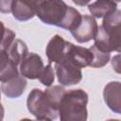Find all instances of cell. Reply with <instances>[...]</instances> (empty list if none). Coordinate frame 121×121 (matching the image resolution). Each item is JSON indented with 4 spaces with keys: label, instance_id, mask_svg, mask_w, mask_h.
Listing matches in <instances>:
<instances>
[{
    "label": "cell",
    "instance_id": "cell-21",
    "mask_svg": "<svg viewBox=\"0 0 121 121\" xmlns=\"http://www.w3.org/2000/svg\"><path fill=\"white\" fill-rule=\"evenodd\" d=\"M3 117H4V108L0 103V121H2Z\"/></svg>",
    "mask_w": 121,
    "mask_h": 121
},
{
    "label": "cell",
    "instance_id": "cell-12",
    "mask_svg": "<svg viewBox=\"0 0 121 121\" xmlns=\"http://www.w3.org/2000/svg\"><path fill=\"white\" fill-rule=\"evenodd\" d=\"M6 53L9 57V61L12 62L14 65L18 66L28 54V50L26 44L23 41L14 40V42L11 43Z\"/></svg>",
    "mask_w": 121,
    "mask_h": 121
},
{
    "label": "cell",
    "instance_id": "cell-1",
    "mask_svg": "<svg viewBox=\"0 0 121 121\" xmlns=\"http://www.w3.org/2000/svg\"><path fill=\"white\" fill-rule=\"evenodd\" d=\"M64 93V88L59 85L50 87L44 92L33 89L27 96V110L37 119L54 120L58 117L59 104Z\"/></svg>",
    "mask_w": 121,
    "mask_h": 121
},
{
    "label": "cell",
    "instance_id": "cell-10",
    "mask_svg": "<svg viewBox=\"0 0 121 121\" xmlns=\"http://www.w3.org/2000/svg\"><path fill=\"white\" fill-rule=\"evenodd\" d=\"M26 86V80L23 76L18 75L17 77L13 78L10 80L2 82L1 90L8 97L16 98L19 97L24 93Z\"/></svg>",
    "mask_w": 121,
    "mask_h": 121
},
{
    "label": "cell",
    "instance_id": "cell-16",
    "mask_svg": "<svg viewBox=\"0 0 121 121\" xmlns=\"http://www.w3.org/2000/svg\"><path fill=\"white\" fill-rule=\"evenodd\" d=\"M19 75L17 66L14 65L12 62H9L7 67L0 73V81L1 82H6L8 80L12 79L13 78L17 77Z\"/></svg>",
    "mask_w": 121,
    "mask_h": 121
},
{
    "label": "cell",
    "instance_id": "cell-23",
    "mask_svg": "<svg viewBox=\"0 0 121 121\" xmlns=\"http://www.w3.org/2000/svg\"><path fill=\"white\" fill-rule=\"evenodd\" d=\"M107 121H119L118 119H109V120H107Z\"/></svg>",
    "mask_w": 121,
    "mask_h": 121
},
{
    "label": "cell",
    "instance_id": "cell-7",
    "mask_svg": "<svg viewBox=\"0 0 121 121\" xmlns=\"http://www.w3.org/2000/svg\"><path fill=\"white\" fill-rule=\"evenodd\" d=\"M44 65L42 58L35 53H28L20 63V72L24 78H39Z\"/></svg>",
    "mask_w": 121,
    "mask_h": 121
},
{
    "label": "cell",
    "instance_id": "cell-19",
    "mask_svg": "<svg viewBox=\"0 0 121 121\" xmlns=\"http://www.w3.org/2000/svg\"><path fill=\"white\" fill-rule=\"evenodd\" d=\"M112 67L115 69V71L117 72V73H120V65H119V55H117V56H115L113 59H112Z\"/></svg>",
    "mask_w": 121,
    "mask_h": 121
},
{
    "label": "cell",
    "instance_id": "cell-22",
    "mask_svg": "<svg viewBox=\"0 0 121 121\" xmlns=\"http://www.w3.org/2000/svg\"><path fill=\"white\" fill-rule=\"evenodd\" d=\"M75 4H78V5H86L88 4V2H78V1H74Z\"/></svg>",
    "mask_w": 121,
    "mask_h": 121
},
{
    "label": "cell",
    "instance_id": "cell-17",
    "mask_svg": "<svg viewBox=\"0 0 121 121\" xmlns=\"http://www.w3.org/2000/svg\"><path fill=\"white\" fill-rule=\"evenodd\" d=\"M9 62V57H8L7 53L3 52V51H0V73L7 67Z\"/></svg>",
    "mask_w": 121,
    "mask_h": 121
},
{
    "label": "cell",
    "instance_id": "cell-13",
    "mask_svg": "<svg viewBox=\"0 0 121 121\" xmlns=\"http://www.w3.org/2000/svg\"><path fill=\"white\" fill-rule=\"evenodd\" d=\"M91 14L96 18H104L117 9V4L113 1H95L88 7Z\"/></svg>",
    "mask_w": 121,
    "mask_h": 121
},
{
    "label": "cell",
    "instance_id": "cell-15",
    "mask_svg": "<svg viewBox=\"0 0 121 121\" xmlns=\"http://www.w3.org/2000/svg\"><path fill=\"white\" fill-rule=\"evenodd\" d=\"M42 84H43L44 86H50L54 79H55V76H54V71H53V67L51 66V64H47L46 66L43 67L41 76L38 78Z\"/></svg>",
    "mask_w": 121,
    "mask_h": 121
},
{
    "label": "cell",
    "instance_id": "cell-20",
    "mask_svg": "<svg viewBox=\"0 0 121 121\" xmlns=\"http://www.w3.org/2000/svg\"><path fill=\"white\" fill-rule=\"evenodd\" d=\"M20 121H52L50 119H37V120H31V119H28V118H25V119H22Z\"/></svg>",
    "mask_w": 121,
    "mask_h": 121
},
{
    "label": "cell",
    "instance_id": "cell-3",
    "mask_svg": "<svg viewBox=\"0 0 121 121\" xmlns=\"http://www.w3.org/2000/svg\"><path fill=\"white\" fill-rule=\"evenodd\" d=\"M88 95L82 89L65 91L60 104V121H87Z\"/></svg>",
    "mask_w": 121,
    "mask_h": 121
},
{
    "label": "cell",
    "instance_id": "cell-5",
    "mask_svg": "<svg viewBox=\"0 0 121 121\" xmlns=\"http://www.w3.org/2000/svg\"><path fill=\"white\" fill-rule=\"evenodd\" d=\"M55 71L59 82L64 86L77 84L82 78L81 69L67 59L55 63Z\"/></svg>",
    "mask_w": 121,
    "mask_h": 121
},
{
    "label": "cell",
    "instance_id": "cell-6",
    "mask_svg": "<svg viewBox=\"0 0 121 121\" xmlns=\"http://www.w3.org/2000/svg\"><path fill=\"white\" fill-rule=\"evenodd\" d=\"M97 27L98 26L96 24L95 19L93 16L84 14L81 18L79 25L70 32L77 42L82 43H87L92 39H94Z\"/></svg>",
    "mask_w": 121,
    "mask_h": 121
},
{
    "label": "cell",
    "instance_id": "cell-8",
    "mask_svg": "<svg viewBox=\"0 0 121 121\" xmlns=\"http://www.w3.org/2000/svg\"><path fill=\"white\" fill-rule=\"evenodd\" d=\"M121 84L119 81L109 82L103 91V96L107 106L114 112L120 113L121 112V98H120Z\"/></svg>",
    "mask_w": 121,
    "mask_h": 121
},
{
    "label": "cell",
    "instance_id": "cell-11",
    "mask_svg": "<svg viewBox=\"0 0 121 121\" xmlns=\"http://www.w3.org/2000/svg\"><path fill=\"white\" fill-rule=\"evenodd\" d=\"M11 12L18 21H27L35 16L32 1H12Z\"/></svg>",
    "mask_w": 121,
    "mask_h": 121
},
{
    "label": "cell",
    "instance_id": "cell-2",
    "mask_svg": "<svg viewBox=\"0 0 121 121\" xmlns=\"http://www.w3.org/2000/svg\"><path fill=\"white\" fill-rule=\"evenodd\" d=\"M121 11L117 9L103 18L94 37V45L103 52H120L121 47Z\"/></svg>",
    "mask_w": 121,
    "mask_h": 121
},
{
    "label": "cell",
    "instance_id": "cell-18",
    "mask_svg": "<svg viewBox=\"0 0 121 121\" xmlns=\"http://www.w3.org/2000/svg\"><path fill=\"white\" fill-rule=\"evenodd\" d=\"M12 1H0V11L4 13L11 12Z\"/></svg>",
    "mask_w": 121,
    "mask_h": 121
},
{
    "label": "cell",
    "instance_id": "cell-14",
    "mask_svg": "<svg viewBox=\"0 0 121 121\" xmlns=\"http://www.w3.org/2000/svg\"><path fill=\"white\" fill-rule=\"evenodd\" d=\"M90 51L92 52L93 55V60L91 63V67H95V68H100L103 67L104 65H106L110 60V53L107 52H103L101 50H99L98 48H96L95 45L91 46Z\"/></svg>",
    "mask_w": 121,
    "mask_h": 121
},
{
    "label": "cell",
    "instance_id": "cell-4",
    "mask_svg": "<svg viewBox=\"0 0 121 121\" xmlns=\"http://www.w3.org/2000/svg\"><path fill=\"white\" fill-rule=\"evenodd\" d=\"M35 15L46 25L61 27L67 15L69 6L63 1H32Z\"/></svg>",
    "mask_w": 121,
    "mask_h": 121
},
{
    "label": "cell",
    "instance_id": "cell-24",
    "mask_svg": "<svg viewBox=\"0 0 121 121\" xmlns=\"http://www.w3.org/2000/svg\"><path fill=\"white\" fill-rule=\"evenodd\" d=\"M0 98H1V94H0Z\"/></svg>",
    "mask_w": 121,
    "mask_h": 121
},
{
    "label": "cell",
    "instance_id": "cell-9",
    "mask_svg": "<svg viewBox=\"0 0 121 121\" xmlns=\"http://www.w3.org/2000/svg\"><path fill=\"white\" fill-rule=\"evenodd\" d=\"M65 45L66 41H64V39L61 36L55 35L51 38L46 46V56L49 60V63H58L62 59Z\"/></svg>",
    "mask_w": 121,
    "mask_h": 121
}]
</instances>
